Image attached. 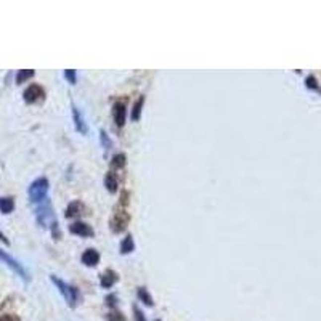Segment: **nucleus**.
<instances>
[{
    "mask_svg": "<svg viewBox=\"0 0 321 321\" xmlns=\"http://www.w3.org/2000/svg\"><path fill=\"white\" fill-rule=\"evenodd\" d=\"M82 214H85V206L80 201H72L66 209V218H77Z\"/></svg>",
    "mask_w": 321,
    "mask_h": 321,
    "instance_id": "nucleus-12",
    "label": "nucleus"
},
{
    "mask_svg": "<svg viewBox=\"0 0 321 321\" xmlns=\"http://www.w3.org/2000/svg\"><path fill=\"white\" fill-rule=\"evenodd\" d=\"M0 321H18V318H15L13 315H3L0 317Z\"/></svg>",
    "mask_w": 321,
    "mask_h": 321,
    "instance_id": "nucleus-25",
    "label": "nucleus"
},
{
    "mask_svg": "<svg viewBox=\"0 0 321 321\" xmlns=\"http://www.w3.org/2000/svg\"><path fill=\"white\" fill-rule=\"evenodd\" d=\"M105 187H106V190H108L111 194H114L116 191H118L119 183H118V179H116V174L111 172V170H109V172L105 175Z\"/></svg>",
    "mask_w": 321,
    "mask_h": 321,
    "instance_id": "nucleus-13",
    "label": "nucleus"
},
{
    "mask_svg": "<svg viewBox=\"0 0 321 321\" xmlns=\"http://www.w3.org/2000/svg\"><path fill=\"white\" fill-rule=\"evenodd\" d=\"M154 321H161V320H154Z\"/></svg>",
    "mask_w": 321,
    "mask_h": 321,
    "instance_id": "nucleus-27",
    "label": "nucleus"
},
{
    "mask_svg": "<svg viewBox=\"0 0 321 321\" xmlns=\"http://www.w3.org/2000/svg\"><path fill=\"white\" fill-rule=\"evenodd\" d=\"M36 218H37V223L40 225V227L49 230L55 240H60L61 231L58 227V220H57V215H55V209H53L50 197H45L42 202L37 204Z\"/></svg>",
    "mask_w": 321,
    "mask_h": 321,
    "instance_id": "nucleus-1",
    "label": "nucleus"
},
{
    "mask_svg": "<svg viewBox=\"0 0 321 321\" xmlns=\"http://www.w3.org/2000/svg\"><path fill=\"white\" fill-rule=\"evenodd\" d=\"M126 114H127V109H126L124 101H116V103L113 105V119L119 128L124 127V124H126Z\"/></svg>",
    "mask_w": 321,
    "mask_h": 321,
    "instance_id": "nucleus-8",
    "label": "nucleus"
},
{
    "mask_svg": "<svg viewBox=\"0 0 321 321\" xmlns=\"http://www.w3.org/2000/svg\"><path fill=\"white\" fill-rule=\"evenodd\" d=\"M49 188H50V183H49V179H45V177H40V179L34 180L31 185H29V190H27V194H29V201L32 204H40L45 197H49Z\"/></svg>",
    "mask_w": 321,
    "mask_h": 321,
    "instance_id": "nucleus-3",
    "label": "nucleus"
},
{
    "mask_svg": "<svg viewBox=\"0 0 321 321\" xmlns=\"http://www.w3.org/2000/svg\"><path fill=\"white\" fill-rule=\"evenodd\" d=\"M135 251V243H133V238L132 235H127L124 240H122L121 243V254L122 256H127V254H130V252Z\"/></svg>",
    "mask_w": 321,
    "mask_h": 321,
    "instance_id": "nucleus-14",
    "label": "nucleus"
},
{
    "mask_svg": "<svg viewBox=\"0 0 321 321\" xmlns=\"http://www.w3.org/2000/svg\"><path fill=\"white\" fill-rule=\"evenodd\" d=\"M44 98H45V90H44V87L39 84H31L23 93V100L27 105L39 103V101H44Z\"/></svg>",
    "mask_w": 321,
    "mask_h": 321,
    "instance_id": "nucleus-6",
    "label": "nucleus"
},
{
    "mask_svg": "<svg viewBox=\"0 0 321 321\" xmlns=\"http://www.w3.org/2000/svg\"><path fill=\"white\" fill-rule=\"evenodd\" d=\"M31 77H34V71L32 69H21L18 71L16 74V84H24L26 80H29Z\"/></svg>",
    "mask_w": 321,
    "mask_h": 321,
    "instance_id": "nucleus-19",
    "label": "nucleus"
},
{
    "mask_svg": "<svg viewBox=\"0 0 321 321\" xmlns=\"http://www.w3.org/2000/svg\"><path fill=\"white\" fill-rule=\"evenodd\" d=\"M13 209H15V201H13V197H0V212L11 214Z\"/></svg>",
    "mask_w": 321,
    "mask_h": 321,
    "instance_id": "nucleus-16",
    "label": "nucleus"
},
{
    "mask_svg": "<svg viewBox=\"0 0 321 321\" xmlns=\"http://www.w3.org/2000/svg\"><path fill=\"white\" fill-rule=\"evenodd\" d=\"M106 305L111 307V309H116V305H118V296L116 294H111V296H106Z\"/></svg>",
    "mask_w": 321,
    "mask_h": 321,
    "instance_id": "nucleus-24",
    "label": "nucleus"
},
{
    "mask_svg": "<svg viewBox=\"0 0 321 321\" xmlns=\"http://www.w3.org/2000/svg\"><path fill=\"white\" fill-rule=\"evenodd\" d=\"M108 321H127V320L119 310H111V313L108 315Z\"/></svg>",
    "mask_w": 321,
    "mask_h": 321,
    "instance_id": "nucleus-20",
    "label": "nucleus"
},
{
    "mask_svg": "<svg viewBox=\"0 0 321 321\" xmlns=\"http://www.w3.org/2000/svg\"><path fill=\"white\" fill-rule=\"evenodd\" d=\"M69 231L72 235L80 236V238H93L95 236V231L90 225H87L84 222H74L69 225Z\"/></svg>",
    "mask_w": 321,
    "mask_h": 321,
    "instance_id": "nucleus-7",
    "label": "nucleus"
},
{
    "mask_svg": "<svg viewBox=\"0 0 321 321\" xmlns=\"http://www.w3.org/2000/svg\"><path fill=\"white\" fill-rule=\"evenodd\" d=\"M0 260H2L8 268H11L13 271H15L19 278L24 279L26 283H29V279H31V278H29V273L26 271V268L16 260V258H13L10 254H6V252H5L3 249H0Z\"/></svg>",
    "mask_w": 321,
    "mask_h": 321,
    "instance_id": "nucleus-4",
    "label": "nucleus"
},
{
    "mask_svg": "<svg viewBox=\"0 0 321 321\" xmlns=\"http://www.w3.org/2000/svg\"><path fill=\"white\" fill-rule=\"evenodd\" d=\"M80 260L84 265H87V267H95V265H98V262H100V252L92 249V248L85 249L84 254L80 256Z\"/></svg>",
    "mask_w": 321,
    "mask_h": 321,
    "instance_id": "nucleus-11",
    "label": "nucleus"
},
{
    "mask_svg": "<svg viewBox=\"0 0 321 321\" xmlns=\"http://www.w3.org/2000/svg\"><path fill=\"white\" fill-rule=\"evenodd\" d=\"M50 279H52V283L58 288V291L61 292V294H63L67 307H69V309H76L77 304L80 302V292L77 291V288H74V286L64 283L63 279H60L57 275H52Z\"/></svg>",
    "mask_w": 321,
    "mask_h": 321,
    "instance_id": "nucleus-2",
    "label": "nucleus"
},
{
    "mask_svg": "<svg viewBox=\"0 0 321 321\" xmlns=\"http://www.w3.org/2000/svg\"><path fill=\"white\" fill-rule=\"evenodd\" d=\"M128 222H130V215L126 210H116L111 220H109V228L113 233H122L127 228Z\"/></svg>",
    "mask_w": 321,
    "mask_h": 321,
    "instance_id": "nucleus-5",
    "label": "nucleus"
},
{
    "mask_svg": "<svg viewBox=\"0 0 321 321\" xmlns=\"http://www.w3.org/2000/svg\"><path fill=\"white\" fill-rule=\"evenodd\" d=\"M0 241H2L3 244H6V246H8V244H10V241H8V240H6V236H5V235L2 233V231H0Z\"/></svg>",
    "mask_w": 321,
    "mask_h": 321,
    "instance_id": "nucleus-26",
    "label": "nucleus"
},
{
    "mask_svg": "<svg viewBox=\"0 0 321 321\" xmlns=\"http://www.w3.org/2000/svg\"><path fill=\"white\" fill-rule=\"evenodd\" d=\"M143 105H145V95H140L138 100L135 101L133 109H132V121H133V122L140 121V118H141V109H143Z\"/></svg>",
    "mask_w": 321,
    "mask_h": 321,
    "instance_id": "nucleus-15",
    "label": "nucleus"
},
{
    "mask_svg": "<svg viewBox=\"0 0 321 321\" xmlns=\"http://www.w3.org/2000/svg\"><path fill=\"white\" fill-rule=\"evenodd\" d=\"M119 281V275H118V271H114L111 268H108L103 271V275L100 276V284H101V288L103 289H111L113 286Z\"/></svg>",
    "mask_w": 321,
    "mask_h": 321,
    "instance_id": "nucleus-9",
    "label": "nucleus"
},
{
    "mask_svg": "<svg viewBox=\"0 0 321 321\" xmlns=\"http://www.w3.org/2000/svg\"><path fill=\"white\" fill-rule=\"evenodd\" d=\"M126 164H127V156L126 154L119 153V154L113 156V159H111V167L113 169H124Z\"/></svg>",
    "mask_w": 321,
    "mask_h": 321,
    "instance_id": "nucleus-18",
    "label": "nucleus"
},
{
    "mask_svg": "<svg viewBox=\"0 0 321 321\" xmlns=\"http://www.w3.org/2000/svg\"><path fill=\"white\" fill-rule=\"evenodd\" d=\"M132 310H133V321H146L145 313L141 312L140 307L133 305V307H132Z\"/></svg>",
    "mask_w": 321,
    "mask_h": 321,
    "instance_id": "nucleus-21",
    "label": "nucleus"
},
{
    "mask_svg": "<svg viewBox=\"0 0 321 321\" xmlns=\"http://www.w3.org/2000/svg\"><path fill=\"white\" fill-rule=\"evenodd\" d=\"M136 297L140 299V302H143V304L148 305V307H153L154 305L153 297L149 296V292L146 291V288H138V289H136Z\"/></svg>",
    "mask_w": 321,
    "mask_h": 321,
    "instance_id": "nucleus-17",
    "label": "nucleus"
},
{
    "mask_svg": "<svg viewBox=\"0 0 321 321\" xmlns=\"http://www.w3.org/2000/svg\"><path fill=\"white\" fill-rule=\"evenodd\" d=\"M71 109H72V122H74V127H76V130L82 135H87L88 133V127L85 124V119L82 118L80 111L77 109L76 105H71Z\"/></svg>",
    "mask_w": 321,
    "mask_h": 321,
    "instance_id": "nucleus-10",
    "label": "nucleus"
},
{
    "mask_svg": "<svg viewBox=\"0 0 321 321\" xmlns=\"http://www.w3.org/2000/svg\"><path fill=\"white\" fill-rule=\"evenodd\" d=\"M64 79L69 82L71 85H74V84H76V80H77L76 71H74V69H66L64 71Z\"/></svg>",
    "mask_w": 321,
    "mask_h": 321,
    "instance_id": "nucleus-23",
    "label": "nucleus"
},
{
    "mask_svg": "<svg viewBox=\"0 0 321 321\" xmlns=\"http://www.w3.org/2000/svg\"><path fill=\"white\" fill-rule=\"evenodd\" d=\"M100 140H101V145H103L105 149H109V148L113 146V141L108 138V133H106L105 130L100 132Z\"/></svg>",
    "mask_w": 321,
    "mask_h": 321,
    "instance_id": "nucleus-22",
    "label": "nucleus"
}]
</instances>
